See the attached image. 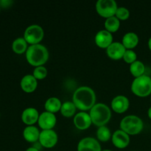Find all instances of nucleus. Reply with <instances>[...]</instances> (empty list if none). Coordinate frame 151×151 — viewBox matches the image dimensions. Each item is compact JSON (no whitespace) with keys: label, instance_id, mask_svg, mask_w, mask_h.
<instances>
[{"label":"nucleus","instance_id":"f257e3e1","mask_svg":"<svg viewBox=\"0 0 151 151\" xmlns=\"http://www.w3.org/2000/svg\"><path fill=\"white\" fill-rule=\"evenodd\" d=\"M73 103L76 108L82 111L92 109L95 105L96 96L94 91L88 86L78 88L73 94Z\"/></svg>","mask_w":151,"mask_h":151},{"label":"nucleus","instance_id":"f03ea898","mask_svg":"<svg viewBox=\"0 0 151 151\" xmlns=\"http://www.w3.org/2000/svg\"><path fill=\"white\" fill-rule=\"evenodd\" d=\"M26 58L28 63L32 66L35 67L41 66L48 60V50L41 44L31 45L26 52Z\"/></svg>","mask_w":151,"mask_h":151},{"label":"nucleus","instance_id":"7ed1b4c3","mask_svg":"<svg viewBox=\"0 0 151 151\" xmlns=\"http://www.w3.org/2000/svg\"><path fill=\"white\" fill-rule=\"evenodd\" d=\"M90 117L91 122L97 126H105L111 117L110 109L103 103L95 104L90 111Z\"/></svg>","mask_w":151,"mask_h":151},{"label":"nucleus","instance_id":"20e7f679","mask_svg":"<svg viewBox=\"0 0 151 151\" xmlns=\"http://www.w3.org/2000/svg\"><path fill=\"white\" fill-rule=\"evenodd\" d=\"M131 90L138 97H147L151 94V78L145 75L136 78L131 85Z\"/></svg>","mask_w":151,"mask_h":151},{"label":"nucleus","instance_id":"39448f33","mask_svg":"<svg viewBox=\"0 0 151 151\" xmlns=\"http://www.w3.org/2000/svg\"><path fill=\"white\" fill-rule=\"evenodd\" d=\"M122 131L130 135H135L143 129V122L139 117L134 115H129L122 119L120 122Z\"/></svg>","mask_w":151,"mask_h":151},{"label":"nucleus","instance_id":"423d86ee","mask_svg":"<svg viewBox=\"0 0 151 151\" xmlns=\"http://www.w3.org/2000/svg\"><path fill=\"white\" fill-rule=\"evenodd\" d=\"M117 8V4L114 0H99L96 4L97 13L107 19L114 16Z\"/></svg>","mask_w":151,"mask_h":151},{"label":"nucleus","instance_id":"0eeeda50","mask_svg":"<svg viewBox=\"0 0 151 151\" xmlns=\"http://www.w3.org/2000/svg\"><path fill=\"white\" fill-rule=\"evenodd\" d=\"M44 38V30L39 25L33 24L28 27L24 34V38L27 43L32 45L38 44Z\"/></svg>","mask_w":151,"mask_h":151},{"label":"nucleus","instance_id":"6e6552de","mask_svg":"<svg viewBox=\"0 0 151 151\" xmlns=\"http://www.w3.org/2000/svg\"><path fill=\"white\" fill-rule=\"evenodd\" d=\"M39 142L43 147L52 148L58 142V135L52 130H43L40 133Z\"/></svg>","mask_w":151,"mask_h":151},{"label":"nucleus","instance_id":"1a4fd4ad","mask_svg":"<svg viewBox=\"0 0 151 151\" xmlns=\"http://www.w3.org/2000/svg\"><path fill=\"white\" fill-rule=\"evenodd\" d=\"M78 151H102L99 142L91 137H86L79 142Z\"/></svg>","mask_w":151,"mask_h":151},{"label":"nucleus","instance_id":"9d476101","mask_svg":"<svg viewBox=\"0 0 151 151\" xmlns=\"http://www.w3.org/2000/svg\"><path fill=\"white\" fill-rule=\"evenodd\" d=\"M38 125L43 130H51L56 124V117L54 114L43 112L38 118Z\"/></svg>","mask_w":151,"mask_h":151},{"label":"nucleus","instance_id":"9b49d317","mask_svg":"<svg viewBox=\"0 0 151 151\" xmlns=\"http://www.w3.org/2000/svg\"><path fill=\"white\" fill-rule=\"evenodd\" d=\"M126 49L122 43L114 42L107 48V55L113 60H119L123 58Z\"/></svg>","mask_w":151,"mask_h":151},{"label":"nucleus","instance_id":"f8f14e48","mask_svg":"<svg viewBox=\"0 0 151 151\" xmlns=\"http://www.w3.org/2000/svg\"><path fill=\"white\" fill-rule=\"evenodd\" d=\"M112 142L115 147L119 149L125 148L129 145L130 137L128 134L122 130H118L112 136Z\"/></svg>","mask_w":151,"mask_h":151},{"label":"nucleus","instance_id":"ddd939ff","mask_svg":"<svg viewBox=\"0 0 151 151\" xmlns=\"http://www.w3.org/2000/svg\"><path fill=\"white\" fill-rule=\"evenodd\" d=\"M95 43L99 47L103 49H107L111 44H112L113 41V36L111 33L107 31L106 29L105 30L99 31L95 35Z\"/></svg>","mask_w":151,"mask_h":151},{"label":"nucleus","instance_id":"4468645a","mask_svg":"<svg viewBox=\"0 0 151 151\" xmlns=\"http://www.w3.org/2000/svg\"><path fill=\"white\" fill-rule=\"evenodd\" d=\"M128 107H129V100L125 96H117L114 97L111 102L112 109L116 113H123L128 110Z\"/></svg>","mask_w":151,"mask_h":151},{"label":"nucleus","instance_id":"2eb2a0df","mask_svg":"<svg viewBox=\"0 0 151 151\" xmlns=\"http://www.w3.org/2000/svg\"><path fill=\"white\" fill-rule=\"evenodd\" d=\"M92 123L90 115L86 112H80L74 118V124L80 130H86Z\"/></svg>","mask_w":151,"mask_h":151},{"label":"nucleus","instance_id":"dca6fc26","mask_svg":"<svg viewBox=\"0 0 151 151\" xmlns=\"http://www.w3.org/2000/svg\"><path fill=\"white\" fill-rule=\"evenodd\" d=\"M38 118H39V114L38 111L34 108H28L22 112V121L24 123L29 126L35 124L38 120Z\"/></svg>","mask_w":151,"mask_h":151},{"label":"nucleus","instance_id":"f3484780","mask_svg":"<svg viewBox=\"0 0 151 151\" xmlns=\"http://www.w3.org/2000/svg\"><path fill=\"white\" fill-rule=\"evenodd\" d=\"M21 87L22 90L27 93H31L37 88V80L33 75H27L21 81Z\"/></svg>","mask_w":151,"mask_h":151},{"label":"nucleus","instance_id":"a211bd4d","mask_svg":"<svg viewBox=\"0 0 151 151\" xmlns=\"http://www.w3.org/2000/svg\"><path fill=\"white\" fill-rule=\"evenodd\" d=\"M23 137L26 141L29 142H35L39 139L40 132L38 128L35 126H27L23 131Z\"/></svg>","mask_w":151,"mask_h":151},{"label":"nucleus","instance_id":"6ab92c4d","mask_svg":"<svg viewBox=\"0 0 151 151\" xmlns=\"http://www.w3.org/2000/svg\"><path fill=\"white\" fill-rule=\"evenodd\" d=\"M139 43V38L134 32H128L122 38V44L125 49L131 50L137 47Z\"/></svg>","mask_w":151,"mask_h":151},{"label":"nucleus","instance_id":"aec40b11","mask_svg":"<svg viewBox=\"0 0 151 151\" xmlns=\"http://www.w3.org/2000/svg\"><path fill=\"white\" fill-rule=\"evenodd\" d=\"M61 106L62 104L59 99L56 97H50L46 101L44 107L47 111L54 114L60 110Z\"/></svg>","mask_w":151,"mask_h":151},{"label":"nucleus","instance_id":"412c9836","mask_svg":"<svg viewBox=\"0 0 151 151\" xmlns=\"http://www.w3.org/2000/svg\"><path fill=\"white\" fill-rule=\"evenodd\" d=\"M13 51L16 54H23L27 50V43L24 38H18L12 44Z\"/></svg>","mask_w":151,"mask_h":151},{"label":"nucleus","instance_id":"4be33fe9","mask_svg":"<svg viewBox=\"0 0 151 151\" xmlns=\"http://www.w3.org/2000/svg\"><path fill=\"white\" fill-rule=\"evenodd\" d=\"M130 71L134 77L139 78V77L144 75L145 66L142 62L139 61V60H136L130 66Z\"/></svg>","mask_w":151,"mask_h":151},{"label":"nucleus","instance_id":"5701e85b","mask_svg":"<svg viewBox=\"0 0 151 151\" xmlns=\"http://www.w3.org/2000/svg\"><path fill=\"white\" fill-rule=\"evenodd\" d=\"M119 20L116 17V16H112V17L108 18L105 22V27L106 30L109 31V32H115L119 29Z\"/></svg>","mask_w":151,"mask_h":151},{"label":"nucleus","instance_id":"b1692460","mask_svg":"<svg viewBox=\"0 0 151 151\" xmlns=\"http://www.w3.org/2000/svg\"><path fill=\"white\" fill-rule=\"evenodd\" d=\"M76 111V106L74 104L73 102H65L63 104H62L60 108V112L62 115L66 117H71L73 116Z\"/></svg>","mask_w":151,"mask_h":151},{"label":"nucleus","instance_id":"393cba45","mask_svg":"<svg viewBox=\"0 0 151 151\" xmlns=\"http://www.w3.org/2000/svg\"><path fill=\"white\" fill-rule=\"evenodd\" d=\"M97 136L100 141L107 142L111 138V131L106 126L100 127L97 130Z\"/></svg>","mask_w":151,"mask_h":151},{"label":"nucleus","instance_id":"a878e982","mask_svg":"<svg viewBox=\"0 0 151 151\" xmlns=\"http://www.w3.org/2000/svg\"><path fill=\"white\" fill-rule=\"evenodd\" d=\"M47 70L44 66H41L35 68L33 71V76L35 77V79L42 80L47 77Z\"/></svg>","mask_w":151,"mask_h":151},{"label":"nucleus","instance_id":"bb28decb","mask_svg":"<svg viewBox=\"0 0 151 151\" xmlns=\"http://www.w3.org/2000/svg\"><path fill=\"white\" fill-rule=\"evenodd\" d=\"M116 17L119 20H126L129 18L130 12L127 8L123 7H118L116 12Z\"/></svg>","mask_w":151,"mask_h":151},{"label":"nucleus","instance_id":"cd10ccee","mask_svg":"<svg viewBox=\"0 0 151 151\" xmlns=\"http://www.w3.org/2000/svg\"><path fill=\"white\" fill-rule=\"evenodd\" d=\"M137 56L136 52L131 50H126L123 56L124 60L128 63H133L135 62L137 60Z\"/></svg>","mask_w":151,"mask_h":151},{"label":"nucleus","instance_id":"c85d7f7f","mask_svg":"<svg viewBox=\"0 0 151 151\" xmlns=\"http://www.w3.org/2000/svg\"><path fill=\"white\" fill-rule=\"evenodd\" d=\"M13 4V1L11 0H1L0 1V7L3 8H7L10 7Z\"/></svg>","mask_w":151,"mask_h":151},{"label":"nucleus","instance_id":"c756f323","mask_svg":"<svg viewBox=\"0 0 151 151\" xmlns=\"http://www.w3.org/2000/svg\"><path fill=\"white\" fill-rule=\"evenodd\" d=\"M26 151H39L38 148H36V147H29V148H27L26 150Z\"/></svg>","mask_w":151,"mask_h":151},{"label":"nucleus","instance_id":"7c9ffc66","mask_svg":"<svg viewBox=\"0 0 151 151\" xmlns=\"http://www.w3.org/2000/svg\"><path fill=\"white\" fill-rule=\"evenodd\" d=\"M147 115H148V117L151 119V107L148 109V111H147Z\"/></svg>","mask_w":151,"mask_h":151},{"label":"nucleus","instance_id":"2f4dec72","mask_svg":"<svg viewBox=\"0 0 151 151\" xmlns=\"http://www.w3.org/2000/svg\"><path fill=\"white\" fill-rule=\"evenodd\" d=\"M148 47L149 49L151 50V37L150 38V39H149L148 41Z\"/></svg>","mask_w":151,"mask_h":151},{"label":"nucleus","instance_id":"473e14b6","mask_svg":"<svg viewBox=\"0 0 151 151\" xmlns=\"http://www.w3.org/2000/svg\"><path fill=\"white\" fill-rule=\"evenodd\" d=\"M102 151H111V150H102Z\"/></svg>","mask_w":151,"mask_h":151},{"label":"nucleus","instance_id":"72a5a7b5","mask_svg":"<svg viewBox=\"0 0 151 151\" xmlns=\"http://www.w3.org/2000/svg\"><path fill=\"white\" fill-rule=\"evenodd\" d=\"M0 10H1V7H0Z\"/></svg>","mask_w":151,"mask_h":151}]
</instances>
